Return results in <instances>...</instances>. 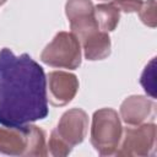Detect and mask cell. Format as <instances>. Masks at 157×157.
Masks as SVG:
<instances>
[{"instance_id": "obj_1", "label": "cell", "mask_w": 157, "mask_h": 157, "mask_svg": "<svg viewBox=\"0 0 157 157\" xmlns=\"http://www.w3.org/2000/svg\"><path fill=\"white\" fill-rule=\"evenodd\" d=\"M49 114L43 67L23 53L0 50V125L18 126Z\"/></svg>"}, {"instance_id": "obj_2", "label": "cell", "mask_w": 157, "mask_h": 157, "mask_svg": "<svg viewBox=\"0 0 157 157\" xmlns=\"http://www.w3.org/2000/svg\"><path fill=\"white\" fill-rule=\"evenodd\" d=\"M0 153L10 156L44 157L48 155L45 132L29 124L0 126Z\"/></svg>"}, {"instance_id": "obj_3", "label": "cell", "mask_w": 157, "mask_h": 157, "mask_svg": "<svg viewBox=\"0 0 157 157\" xmlns=\"http://www.w3.org/2000/svg\"><path fill=\"white\" fill-rule=\"evenodd\" d=\"M88 130V115L81 108L66 110L53 129L47 144L48 153L54 157H65L81 144Z\"/></svg>"}, {"instance_id": "obj_4", "label": "cell", "mask_w": 157, "mask_h": 157, "mask_svg": "<svg viewBox=\"0 0 157 157\" xmlns=\"http://www.w3.org/2000/svg\"><path fill=\"white\" fill-rule=\"evenodd\" d=\"M123 134L120 117L113 108H101L92 115L91 144L101 156L115 155Z\"/></svg>"}, {"instance_id": "obj_5", "label": "cell", "mask_w": 157, "mask_h": 157, "mask_svg": "<svg viewBox=\"0 0 157 157\" xmlns=\"http://www.w3.org/2000/svg\"><path fill=\"white\" fill-rule=\"evenodd\" d=\"M82 48L78 39L66 31L58 32L40 54V60L45 65L75 70L81 65Z\"/></svg>"}, {"instance_id": "obj_6", "label": "cell", "mask_w": 157, "mask_h": 157, "mask_svg": "<svg viewBox=\"0 0 157 157\" xmlns=\"http://www.w3.org/2000/svg\"><path fill=\"white\" fill-rule=\"evenodd\" d=\"M157 126L153 123L128 125L123 129L117 156L147 157L156 152Z\"/></svg>"}, {"instance_id": "obj_7", "label": "cell", "mask_w": 157, "mask_h": 157, "mask_svg": "<svg viewBox=\"0 0 157 157\" xmlns=\"http://www.w3.org/2000/svg\"><path fill=\"white\" fill-rule=\"evenodd\" d=\"M65 15L70 22V32L80 43L99 29L94 16V5L91 0H67Z\"/></svg>"}, {"instance_id": "obj_8", "label": "cell", "mask_w": 157, "mask_h": 157, "mask_svg": "<svg viewBox=\"0 0 157 157\" xmlns=\"http://www.w3.org/2000/svg\"><path fill=\"white\" fill-rule=\"evenodd\" d=\"M47 97L50 104L63 107L70 103L78 91V80L67 71H50L47 76Z\"/></svg>"}, {"instance_id": "obj_9", "label": "cell", "mask_w": 157, "mask_h": 157, "mask_svg": "<svg viewBox=\"0 0 157 157\" xmlns=\"http://www.w3.org/2000/svg\"><path fill=\"white\" fill-rule=\"evenodd\" d=\"M155 103L151 98L132 94L126 97L120 104V118L126 125H139L146 123L153 115Z\"/></svg>"}, {"instance_id": "obj_10", "label": "cell", "mask_w": 157, "mask_h": 157, "mask_svg": "<svg viewBox=\"0 0 157 157\" xmlns=\"http://www.w3.org/2000/svg\"><path fill=\"white\" fill-rule=\"evenodd\" d=\"M83 55L90 61L103 60L110 55V37L107 32L98 29L81 42Z\"/></svg>"}, {"instance_id": "obj_11", "label": "cell", "mask_w": 157, "mask_h": 157, "mask_svg": "<svg viewBox=\"0 0 157 157\" xmlns=\"http://www.w3.org/2000/svg\"><path fill=\"white\" fill-rule=\"evenodd\" d=\"M94 16L101 31L112 32L120 20V11L113 2H104L94 6Z\"/></svg>"}, {"instance_id": "obj_12", "label": "cell", "mask_w": 157, "mask_h": 157, "mask_svg": "<svg viewBox=\"0 0 157 157\" xmlns=\"http://www.w3.org/2000/svg\"><path fill=\"white\" fill-rule=\"evenodd\" d=\"M156 71H155V58H152L150 60V63L145 66L142 74H141V78H140V83L144 87L145 92L150 96V98L155 99L156 98Z\"/></svg>"}, {"instance_id": "obj_13", "label": "cell", "mask_w": 157, "mask_h": 157, "mask_svg": "<svg viewBox=\"0 0 157 157\" xmlns=\"http://www.w3.org/2000/svg\"><path fill=\"white\" fill-rule=\"evenodd\" d=\"M141 22L151 28L156 27V0H146L142 2L140 10L137 11Z\"/></svg>"}, {"instance_id": "obj_14", "label": "cell", "mask_w": 157, "mask_h": 157, "mask_svg": "<svg viewBox=\"0 0 157 157\" xmlns=\"http://www.w3.org/2000/svg\"><path fill=\"white\" fill-rule=\"evenodd\" d=\"M112 2L119 9V11L125 13L137 12L142 5V0H112Z\"/></svg>"}, {"instance_id": "obj_15", "label": "cell", "mask_w": 157, "mask_h": 157, "mask_svg": "<svg viewBox=\"0 0 157 157\" xmlns=\"http://www.w3.org/2000/svg\"><path fill=\"white\" fill-rule=\"evenodd\" d=\"M5 2H6V0H0V6H1V5H4Z\"/></svg>"}]
</instances>
